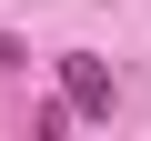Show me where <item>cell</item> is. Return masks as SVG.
<instances>
[{
  "label": "cell",
  "mask_w": 151,
  "mask_h": 141,
  "mask_svg": "<svg viewBox=\"0 0 151 141\" xmlns=\"http://www.w3.org/2000/svg\"><path fill=\"white\" fill-rule=\"evenodd\" d=\"M60 91H70V111H81V121H101V111H111V60L70 50V60H60Z\"/></svg>",
  "instance_id": "6da1fadb"
},
{
  "label": "cell",
  "mask_w": 151,
  "mask_h": 141,
  "mask_svg": "<svg viewBox=\"0 0 151 141\" xmlns=\"http://www.w3.org/2000/svg\"><path fill=\"white\" fill-rule=\"evenodd\" d=\"M70 121H81V111H70V91H60V101H40V111H30V131H40V141H60V131H70Z\"/></svg>",
  "instance_id": "7a4b0ae2"
},
{
  "label": "cell",
  "mask_w": 151,
  "mask_h": 141,
  "mask_svg": "<svg viewBox=\"0 0 151 141\" xmlns=\"http://www.w3.org/2000/svg\"><path fill=\"white\" fill-rule=\"evenodd\" d=\"M20 60H30V50H20V40H10V30H0V70H20Z\"/></svg>",
  "instance_id": "3957f363"
}]
</instances>
